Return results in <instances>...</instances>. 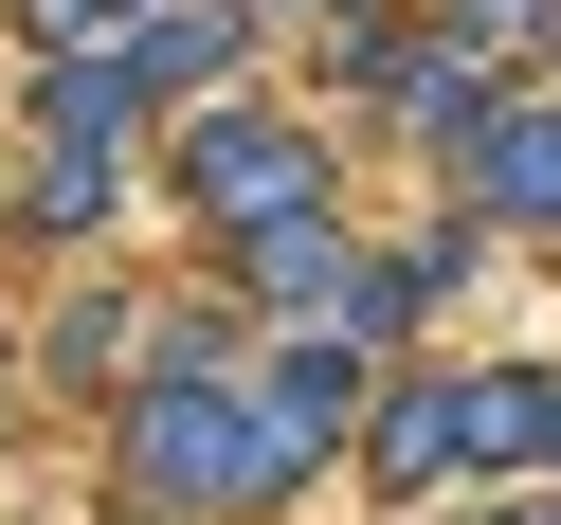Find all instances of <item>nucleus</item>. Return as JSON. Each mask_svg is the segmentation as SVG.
I'll return each instance as SVG.
<instances>
[{"mask_svg":"<svg viewBox=\"0 0 561 525\" xmlns=\"http://www.w3.org/2000/svg\"><path fill=\"white\" fill-rule=\"evenodd\" d=\"M507 525H561V489H543V507H507Z\"/></svg>","mask_w":561,"mask_h":525,"instance_id":"obj_12","label":"nucleus"},{"mask_svg":"<svg viewBox=\"0 0 561 525\" xmlns=\"http://www.w3.org/2000/svg\"><path fill=\"white\" fill-rule=\"evenodd\" d=\"M110 182H127V146H110V127H37V182H19V236H110Z\"/></svg>","mask_w":561,"mask_h":525,"instance_id":"obj_7","label":"nucleus"},{"mask_svg":"<svg viewBox=\"0 0 561 525\" xmlns=\"http://www.w3.org/2000/svg\"><path fill=\"white\" fill-rule=\"evenodd\" d=\"M435 19H453L471 55H507V73H525V55H561V0H435Z\"/></svg>","mask_w":561,"mask_h":525,"instance_id":"obj_10","label":"nucleus"},{"mask_svg":"<svg viewBox=\"0 0 561 525\" xmlns=\"http://www.w3.org/2000/svg\"><path fill=\"white\" fill-rule=\"evenodd\" d=\"M218 272H236L254 327H344V290H363V218H344V199H290V218L218 236Z\"/></svg>","mask_w":561,"mask_h":525,"instance_id":"obj_4","label":"nucleus"},{"mask_svg":"<svg viewBox=\"0 0 561 525\" xmlns=\"http://www.w3.org/2000/svg\"><path fill=\"white\" fill-rule=\"evenodd\" d=\"M471 399H489V471H525V489H561V363H489Z\"/></svg>","mask_w":561,"mask_h":525,"instance_id":"obj_8","label":"nucleus"},{"mask_svg":"<svg viewBox=\"0 0 561 525\" xmlns=\"http://www.w3.org/2000/svg\"><path fill=\"white\" fill-rule=\"evenodd\" d=\"M146 327H163V308H146V290H110V272H91V290L55 308V380H73V399H91V380H110V363H127V344H146Z\"/></svg>","mask_w":561,"mask_h":525,"instance_id":"obj_9","label":"nucleus"},{"mask_svg":"<svg viewBox=\"0 0 561 525\" xmlns=\"http://www.w3.org/2000/svg\"><path fill=\"white\" fill-rule=\"evenodd\" d=\"M489 110H507V55H471L453 19H435V37L399 55V73H380V146H416V163H453V146H471Z\"/></svg>","mask_w":561,"mask_h":525,"instance_id":"obj_6","label":"nucleus"},{"mask_svg":"<svg viewBox=\"0 0 561 525\" xmlns=\"http://www.w3.org/2000/svg\"><path fill=\"white\" fill-rule=\"evenodd\" d=\"M163 163H182V218H199V236H254V218H290V199H344V146L290 127L272 91H199Z\"/></svg>","mask_w":561,"mask_h":525,"instance_id":"obj_2","label":"nucleus"},{"mask_svg":"<svg viewBox=\"0 0 561 525\" xmlns=\"http://www.w3.org/2000/svg\"><path fill=\"white\" fill-rule=\"evenodd\" d=\"M453 199L489 236H561V91H507V110L453 146Z\"/></svg>","mask_w":561,"mask_h":525,"instance_id":"obj_5","label":"nucleus"},{"mask_svg":"<svg viewBox=\"0 0 561 525\" xmlns=\"http://www.w3.org/2000/svg\"><path fill=\"white\" fill-rule=\"evenodd\" d=\"M254 19H327V0H254Z\"/></svg>","mask_w":561,"mask_h":525,"instance_id":"obj_11","label":"nucleus"},{"mask_svg":"<svg viewBox=\"0 0 561 525\" xmlns=\"http://www.w3.org/2000/svg\"><path fill=\"white\" fill-rule=\"evenodd\" d=\"M471 471H489V399L435 380V363H399L363 399V489H380V507H435V489H471Z\"/></svg>","mask_w":561,"mask_h":525,"instance_id":"obj_3","label":"nucleus"},{"mask_svg":"<svg viewBox=\"0 0 561 525\" xmlns=\"http://www.w3.org/2000/svg\"><path fill=\"white\" fill-rule=\"evenodd\" d=\"M110 489L163 507V525H272L308 489V453H290V416H272L254 363H163L146 344V380L110 399Z\"/></svg>","mask_w":561,"mask_h":525,"instance_id":"obj_1","label":"nucleus"}]
</instances>
